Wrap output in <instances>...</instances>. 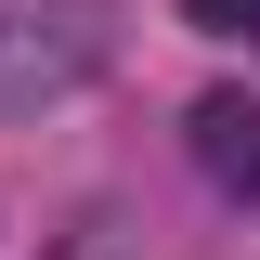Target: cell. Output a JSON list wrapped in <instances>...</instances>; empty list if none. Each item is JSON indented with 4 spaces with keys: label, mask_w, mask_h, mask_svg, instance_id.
Masks as SVG:
<instances>
[{
    "label": "cell",
    "mask_w": 260,
    "mask_h": 260,
    "mask_svg": "<svg viewBox=\"0 0 260 260\" xmlns=\"http://www.w3.org/2000/svg\"><path fill=\"white\" fill-rule=\"evenodd\" d=\"M104 0H0V104H65L78 78H104Z\"/></svg>",
    "instance_id": "obj_1"
},
{
    "label": "cell",
    "mask_w": 260,
    "mask_h": 260,
    "mask_svg": "<svg viewBox=\"0 0 260 260\" xmlns=\"http://www.w3.org/2000/svg\"><path fill=\"white\" fill-rule=\"evenodd\" d=\"M182 130H195V169H208L221 195H260V104L247 91H208Z\"/></svg>",
    "instance_id": "obj_2"
},
{
    "label": "cell",
    "mask_w": 260,
    "mask_h": 260,
    "mask_svg": "<svg viewBox=\"0 0 260 260\" xmlns=\"http://www.w3.org/2000/svg\"><path fill=\"white\" fill-rule=\"evenodd\" d=\"M182 26H208V39H234V26H260V0H182Z\"/></svg>",
    "instance_id": "obj_3"
}]
</instances>
